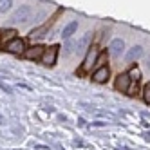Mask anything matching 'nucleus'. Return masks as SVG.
<instances>
[{
	"label": "nucleus",
	"instance_id": "obj_1",
	"mask_svg": "<svg viewBox=\"0 0 150 150\" xmlns=\"http://www.w3.org/2000/svg\"><path fill=\"white\" fill-rule=\"evenodd\" d=\"M31 16H33V7L31 6H20L11 15V22L13 24H25L31 20Z\"/></svg>",
	"mask_w": 150,
	"mask_h": 150
},
{
	"label": "nucleus",
	"instance_id": "obj_2",
	"mask_svg": "<svg viewBox=\"0 0 150 150\" xmlns=\"http://www.w3.org/2000/svg\"><path fill=\"white\" fill-rule=\"evenodd\" d=\"M58 45H52V47H47L45 51H44V56H42V63L44 65H54L56 63V58H58Z\"/></svg>",
	"mask_w": 150,
	"mask_h": 150
},
{
	"label": "nucleus",
	"instance_id": "obj_3",
	"mask_svg": "<svg viewBox=\"0 0 150 150\" xmlns=\"http://www.w3.org/2000/svg\"><path fill=\"white\" fill-rule=\"evenodd\" d=\"M96 58H98V52H96V49H94V47L89 49V51H87V56H85V60H83V65H81V69H80V74L89 72L91 67L96 63Z\"/></svg>",
	"mask_w": 150,
	"mask_h": 150
},
{
	"label": "nucleus",
	"instance_id": "obj_4",
	"mask_svg": "<svg viewBox=\"0 0 150 150\" xmlns=\"http://www.w3.org/2000/svg\"><path fill=\"white\" fill-rule=\"evenodd\" d=\"M6 49H7L9 52H15V54H22V52H25V44H24V40L15 38V40H11V42L6 45Z\"/></svg>",
	"mask_w": 150,
	"mask_h": 150
},
{
	"label": "nucleus",
	"instance_id": "obj_5",
	"mask_svg": "<svg viewBox=\"0 0 150 150\" xmlns=\"http://www.w3.org/2000/svg\"><path fill=\"white\" fill-rule=\"evenodd\" d=\"M44 51L45 47H42V45H35V47H31L24 52V56L27 60H42V56H44Z\"/></svg>",
	"mask_w": 150,
	"mask_h": 150
},
{
	"label": "nucleus",
	"instance_id": "obj_6",
	"mask_svg": "<svg viewBox=\"0 0 150 150\" xmlns=\"http://www.w3.org/2000/svg\"><path fill=\"white\" fill-rule=\"evenodd\" d=\"M130 78H128V74H120V76L116 78V83H114V87L117 91H121V92H127L128 87H130Z\"/></svg>",
	"mask_w": 150,
	"mask_h": 150
},
{
	"label": "nucleus",
	"instance_id": "obj_7",
	"mask_svg": "<svg viewBox=\"0 0 150 150\" xmlns=\"http://www.w3.org/2000/svg\"><path fill=\"white\" fill-rule=\"evenodd\" d=\"M143 56V47L141 45H134V47H130L127 51V54H125V60L127 62H136V60H139Z\"/></svg>",
	"mask_w": 150,
	"mask_h": 150
},
{
	"label": "nucleus",
	"instance_id": "obj_8",
	"mask_svg": "<svg viewBox=\"0 0 150 150\" xmlns=\"http://www.w3.org/2000/svg\"><path fill=\"white\" fill-rule=\"evenodd\" d=\"M110 51V56H120L121 52H123V49H125V44H123V40L121 38H116V40H112V44H110V47H109Z\"/></svg>",
	"mask_w": 150,
	"mask_h": 150
},
{
	"label": "nucleus",
	"instance_id": "obj_9",
	"mask_svg": "<svg viewBox=\"0 0 150 150\" xmlns=\"http://www.w3.org/2000/svg\"><path fill=\"white\" fill-rule=\"evenodd\" d=\"M47 29H49V24H44V25H40V27H35L33 31L29 33V40H40V38H44L45 33H47Z\"/></svg>",
	"mask_w": 150,
	"mask_h": 150
},
{
	"label": "nucleus",
	"instance_id": "obj_10",
	"mask_svg": "<svg viewBox=\"0 0 150 150\" xmlns=\"http://www.w3.org/2000/svg\"><path fill=\"white\" fill-rule=\"evenodd\" d=\"M109 74H110V72H109V67H100L98 71L94 72L92 78H94L96 83H105L107 80H109Z\"/></svg>",
	"mask_w": 150,
	"mask_h": 150
},
{
	"label": "nucleus",
	"instance_id": "obj_11",
	"mask_svg": "<svg viewBox=\"0 0 150 150\" xmlns=\"http://www.w3.org/2000/svg\"><path fill=\"white\" fill-rule=\"evenodd\" d=\"M91 38H92V36H91V33L83 35V36H81V38L76 42V51H78V52H83L85 49L89 47V44H91Z\"/></svg>",
	"mask_w": 150,
	"mask_h": 150
},
{
	"label": "nucleus",
	"instance_id": "obj_12",
	"mask_svg": "<svg viewBox=\"0 0 150 150\" xmlns=\"http://www.w3.org/2000/svg\"><path fill=\"white\" fill-rule=\"evenodd\" d=\"M16 31L15 29H6V31H0V44H6V42H7V44H9V42H11V40H15L16 36Z\"/></svg>",
	"mask_w": 150,
	"mask_h": 150
},
{
	"label": "nucleus",
	"instance_id": "obj_13",
	"mask_svg": "<svg viewBox=\"0 0 150 150\" xmlns=\"http://www.w3.org/2000/svg\"><path fill=\"white\" fill-rule=\"evenodd\" d=\"M78 29V22H71V24H67L65 27H63V31H62V38H65V40H69L72 35H74V31Z\"/></svg>",
	"mask_w": 150,
	"mask_h": 150
},
{
	"label": "nucleus",
	"instance_id": "obj_14",
	"mask_svg": "<svg viewBox=\"0 0 150 150\" xmlns=\"http://www.w3.org/2000/svg\"><path fill=\"white\" fill-rule=\"evenodd\" d=\"M127 74H128V78L134 80V81H139V78H141V71H139L137 67H132V69L128 71Z\"/></svg>",
	"mask_w": 150,
	"mask_h": 150
},
{
	"label": "nucleus",
	"instance_id": "obj_15",
	"mask_svg": "<svg viewBox=\"0 0 150 150\" xmlns=\"http://www.w3.org/2000/svg\"><path fill=\"white\" fill-rule=\"evenodd\" d=\"M72 51H76V42H67L65 45H63V52H65V54H71Z\"/></svg>",
	"mask_w": 150,
	"mask_h": 150
},
{
	"label": "nucleus",
	"instance_id": "obj_16",
	"mask_svg": "<svg viewBox=\"0 0 150 150\" xmlns=\"http://www.w3.org/2000/svg\"><path fill=\"white\" fill-rule=\"evenodd\" d=\"M105 62H107V52H101V54H98V58H96V63H94V65L98 67V69H100V67H105V65H103Z\"/></svg>",
	"mask_w": 150,
	"mask_h": 150
},
{
	"label": "nucleus",
	"instance_id": "obj_17",
	"mask_svg": "<svg viewBox=\"0 0 150 150\" xmlns=\"http://www.w3.org/2000/svg\"><path fill=\"white\" fill-rule=\"evenodd\" d=\"M13 0H0V13H6L9 7H11Z\"/></svg>",
	"mask_w": 150,
	"mask_h": 150
},
{
	"label": "nucleus",
	"instance_id": "obj_18",
	"mask_svg": "<svg viewBox=\"0 0 150 150\" xmlns=\"http://www.w3.org/2000/svg\"><path fill=\"white\" fill-rule=\"evenodd\" d=\"M143 100H145L146 103H150V83L145 85V89H143Z\"/></svg>",
	"mask_w": 150,
	"mask_h": 150
},
{
	"label": "nucleus",
	"instance_id": "obj_19",
	"mask_svg": "<svg viewBox=\"0 0 150 150\" xmlns=\"http://www.w3.org/2000/svg\"><path fill=\"white\" fill-rule=\"evenodd\" d=\"M146 65H148V67H150V56H148V58H146Z\"/></svg>",
	"mask_w": 150,
	"mask_h": 150
},
{
	"label": "nucleus",
	"instance_id": "obj_20",
	"mask_svg": "<svg viewBox=\"0 0 150 150\" xmlns=\"http://www.w3.org/2000/svg\"><path fill=\"white\" fill-rule=\"evenodd\" d=\"M0 87H4V85H2V83H0ZM4 89H6V87H4Z\"/></svg>",
	"mask_w": 150,
	"mask_h": 150
}]
</instances>
